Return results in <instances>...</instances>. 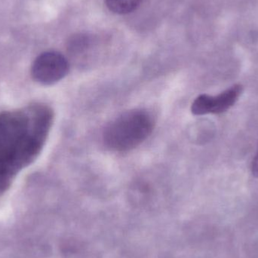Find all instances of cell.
<instances>
[{
	"instance_id": "cell-2",
	"label": "cell",
	"mask_w": 258,
	"mask_h": 258,
	"mask_svg": "<svg viewBox=\"0 0 258 258\" xmlns=\"http://www.w3.org/2000/svg\"><path fill=\"white\" fill-rule=\"evenodd\" d=\"M154 125L153 115L147 110L135 109L125 112L104 129V144L113 151H130L148 138Z\"/></svg>"
},
{
	"instance_id": "cell-3",
	"label": "cell",
	"mask_w": 258,
	"mask_h": 258,
	"mask_svg": "<svg viewBox=\"0 0 258 258\" xmlns=\"http://www.w3.org/2000/svg\"><path fill=\"white\" fill-rule=\"evenodd\" d=\"M68 59L57 51H46L35 59L31 68L34 80L50 86L64 78L69 72Z\"/></svg>"
},
{
	"instance_id": "cell-4",
	"label": "cell",
	"mask_w": 258,
	"mask_h": 258,
	"mask_svg": "<svg viewBox=\"0 0 258 258\" xmlns=\"http://www.w3.org/2000/svg\"><path fill=\"white\" fill-rule=\"evenodd\" d=\"M243 88L241 85H235L224 91L218 96L201 95L197 97L192 104L191 112L196 116L224 113L233 107L239 99Z\"/></svg>"
},
{
	"instance_id": "cell-5",
	"label": "cell",
	"mask_w": 258,
	"mask_h": 258,
	"mask_svg": "<svg viewBox=\"0 0 258 258\" xmlns=\"http://www.w3.org/2000/svg\"><path fill=\"white\" fill-rule=\"evenodd\" d=\"M107 8L119 15L131 13L139 7L142 0H105Z\"/></svg>"
},
{
	"instance_id": "cell-6",
	"label": "cell",
	"mask_w": 258,
	"mask_h": 258,
	"mask_svg": "<svg viewBox=\"0 0 258 258\" xmlns=\"http://www.w3.org/2000/svg\"><path fill=\"white\" fill-rule=\"evenodd\" d=\"M251 171H252L253 175L254 177H258V151L255 157L253 159Z\"/></svg>"
},
{
	"instance_id": "cell-1",
	"label": "cell",
	"mask_w": 258,
	"mask_h": 258,
	"mask_svg": "<svg viewBox=\"0 0 258 258\" xmlns=\"http://www.w3.org/2000/svg\"><path fill=\"white\" fill-rule=\"evenodd\" d=\"M54 121L46 104H30L0 113V196L39 156Z\"/></svg>"
}]
</instances>
